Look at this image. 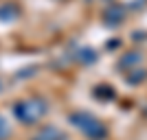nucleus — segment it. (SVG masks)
Instances as JSON below:
<instances>
[{"label": "nucleus", "mask_w": 147, "mask_h": 140, "mask_svg": "<svg viewBox=\"0 0 147 140\" xmlns=\"http://www.w3.org/2000/svg\"><path fill=\"white\" fill-rule=\"evenodd\" d=\"M141 61V55H125L121 59V66H125V64H138Z\"/></svg>", "instance_id": "nucleus-3"}, {"label": "nucleus", "mask_w": 147, "mask_h": 140, "mask_svg": "<svg viewBox=\"0 0 147 140\" xmlns=\"http://www.w3.org/2000/svg\"><path fill=\"white\" fill-rule=\"evenodd\" d=\"M121 20H123L121 7H110V9L105 11V22H108V24H119Z\"/></svg>", "instance_id": "nucleus-2"}, {"label": "nucleus", "mask_w": 147, "mask_h": 140, "mask_svg": "<svg viewBox=\"0 0 147 140\" xmlns=\"http://www.w3.org/2000/svg\"><path fill=\"white\" fill-rule=\"evenodd\" d=\"M70 121H73L75 127H79L81 131H84L88 138H92V140H103L105 136H108L105 125L99 121V118H94L92 114L79 112V114H73V116H70Z\"/></svg>", "instance_id": "nucleus-1"}]
</instances>
